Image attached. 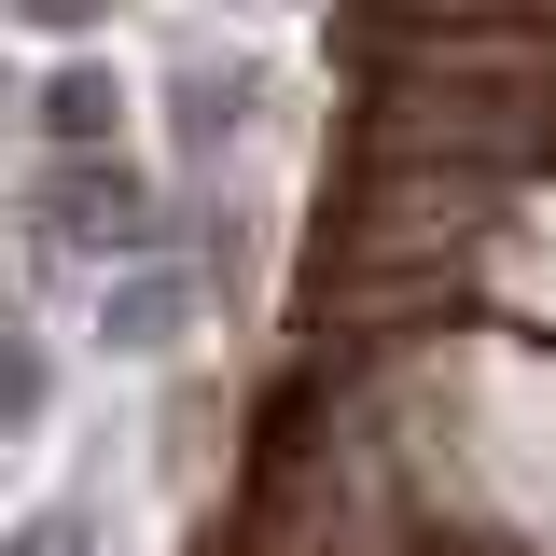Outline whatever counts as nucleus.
Listing matches in <instances>:
<instances>
[{"instance_id": "1", "label": "nucleus", "mask_w": 556, "mask_h": 556, "mask_svg": "<svg viewBox=\"0 0 556 556\" xmlns=\"http://www.w3.org/2000/svg\"><path fill=\"white\" fill-rule=\"evenodd\" d=\"M112 112H126V84H112V70H56V98H42V126H56V139H98Z\"/></svg>"}, {"instance_id": "2", "label": "nucleus", "mask_w": 556, "mask_h": 556, "mask_svg": "<svg viewBox=\"0 0 556 556\" xmlns=\"http://www.w3.org/2000/svg\"><path fill=\"white\" fill-rule=\"evenodd\" d=\"M0 14H28V28H84L98 0H0Z\"/></svg>"}]
</instances>
